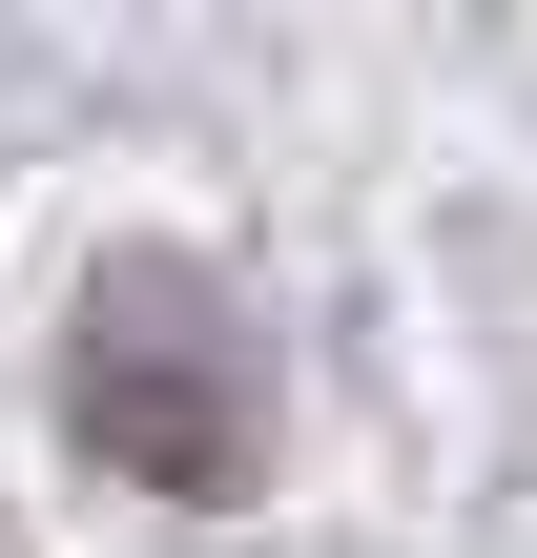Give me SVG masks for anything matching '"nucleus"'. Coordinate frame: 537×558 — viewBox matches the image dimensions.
I'll return each mask as SVG.
<instances>
[{
    "label": "nucleus",
    "instance_id": "nucleus-1",
    "mask_svg": "<svg viewBox=\"0 0 537 558\" xmlns=\"http://www.w3.org/2000/svg\"><path fill=\"white\" fill-rule=\"evenodd\" d=\"M62 414L124 497H248L269 456V352L228 311L207 248H103L83 269V331H62Z\"/></svg>",
    "mask_w": 537,
    "mask_h": 558
}]
</instances>
